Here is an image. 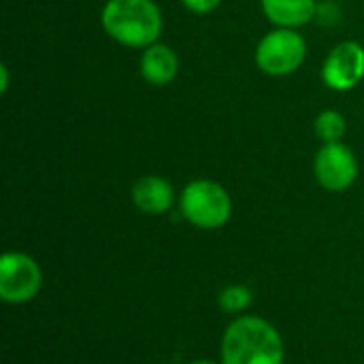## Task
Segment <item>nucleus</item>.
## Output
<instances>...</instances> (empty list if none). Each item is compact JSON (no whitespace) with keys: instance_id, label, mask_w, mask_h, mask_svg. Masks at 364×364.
I'll return each mask as SVG.
<instances>
[{"instance_id":"1","label":"nucleus","mask_w":364,"mask_h":364,"mask_svg":"<svg viewBox=\"0 0 364 364\" xmlns=\"http://www.w3.org/2000/svg\"><path fill=\"white\" fill-rule=\"evenodd\" d=\"M222 364H284L286 350L277 328L260 316H239L222 335Z\"/></svg>"},{"instance_id":"2","label":"nucleus","mask_w":364,"mask_h":364,"mask_svg":"<svg viewBox=\"0 0 364 364\" xmlns=\"http://www.w3.org/2000/svg\"><path fill=\"white\" fill-rule=\"evenodd\" d=\"M102 30L130 49H147L162 34V11L154 0H107L100 13Z\"/></svg>"},{"instance_id":"3","label":"nucleus","mask_w":364,"mask_h":364,"mask_svg":"<svg viewBox=\"0 0 364 364\" xmlns=\"http://www.w3.org/2000/svg\"><path fill=\"white\" fill-rule=\"evenodd\" d=\"M181 215L200 230H218L232 215V198L228 190L213 179L190 181L179 196Z\"/></svg>"},{"instance_id":"4","label":"nucleus","mask_w":364,"mask_h":364,"mask_svg":"<svg viewBox=\"0 0 364 364\" xmlns=\"http://www.w3.org/2000/svg\"><path fill=\"white\" fill-rule=\"evenodd\" d=\"M307 58V41L294 28H273L256 47V66L269 77L296 73Z\"/></svg>"},{"instance_id":"5","label":"nucleus","mask_w":364,"mask_h":364,"mask_svg":"<svg viewBox=\"0 0 364 364\" xmlns=\"http://www.w3.org/2000/svg\"><path fill=\"white\" fill-rule=\"evenodd\" d=\"M43 286L38 262L21 252H6L0 258V299L6 305H23L36 299Z\"/></svg>"},{"instance_id":"6","label":"nucleus","mask_w":364,"mask_h":364,"mask_svg":"<svg viewBox=\"0 0 364 364\" xmlns=\"http://www.w3.org/2000/svg\"><path fill=\"white\" fill-rule=\"evenodd\" d=\"M318 183L328 192H346L358 179V158L350 145L326 143L318 149L314 160Z\"/></svg>"},{"instance_id":"7","label":"nucleus","mask_w":364,"mask_h":364,"mask_svg":"<svg viewBox=\"0 0 364 364\" xmlns=\"http://www.w3.org/2000/svg\"><path fill=\"white\" fill-rule=\"evenodd\" d=\"M322 81L335 92H350L364 79V47L358 41H341L322 64Z\"/></svg>"},{"instance_id":"8","label":"nucleus","mask_w":364,"mask_h":364,"mask_svg":"<svg viewBox=\"0 0 364 364\" xmlns=\"http://www.w3.org/2000/svg\"><path fill=\"white\" fill-rule=\"evenodd\" d=\"M132 203L139 211L147 215H162L171 211L175 203L173 183L160 175H145L132 186Z\"/></svg>"},{"instance_id":"9","label":"nucleus","mask_w":364,"mask_h":364,"mask_svg":"<svg viewBox=\"0 0 364 364\" xmlns=\"http://www.w3.org/2000/svg\"><path fill=\"white\" fill-rule=\"evenodd\" d=\"M179 73V58L173 47L164 43H154L143 49L141 55V75L149 85L162 87L168 85Z\"/></svg>"},{"instance_id":"10","label":"nucleus","mask_w":364,"mask_h":364,"mask_svg":"<svg viewBox=\"0 0 364 364\" xmlns=\"http://www.w3.org/2000/svg\"><path fill=\"white\" fill-rule=\"evenodd\" d=\"M264 17L275 28H303L316 19L318 0H260Z\"/></svg>"},{"instance_id":"11","label":"nucleus","mask_w":364,"mask_h":364,"mask_svg":"<svg viewBox=\"0 0 364 364\" xmlns=\"http://www.w3.org/2000/svg\"><path fill=\"white\" fill-rule=\"evenodd\" d=\"M314 130L316 136L322 141V145L326 143H341L348 130V122L346 115L341 111L335 109H326L322 113H318L316 122H314Z\"/></svg>"},{"instance_id":"12","label":"nucleus","mask_w":364,"mask_h":364,"mask_svg":"<svg viewBox=\"0 0 364 364\" xmlns=\"http://www.w3.org/2000/svg\"><path fill=\"white\" fill-rule=\"evenodd\" d=\"M252 299H254V294H252V290H250L247 286H243V284H232V286H226V288L220 292L218 305H220L222 311L237 316V314H243V311L252 305Z\"/></svg>"},{"instance_id":"13","label":"nucleus","mask_w":364,"mask_h":364,"mask_svg":"<svg viewBox=\"0 0 364 364\" xmlns=\"http://www.w3.org/2000/svg\"><path fill=\"white\" fill-rule=\"evenodd\" d=\"M181 4L190 11V13H196V15H207V13H213L222 0H181Z\"/></svg>"},{"instance_id":"14","label":"nucleus","mask_w":364,"mask_h":364,"mask_svg":"<svg viewBox=\"0 0 364 364\" xmlns=\"http://www.w3.org/2000/svg\"><path fill=\"white\" fill-rule=\"evenodd\" d=\"M0 75H2V81H0V92L4 94V92H6V87H9V68H6V64H2V66H0Z\"/></svg>"},{"instance_id":"15","label":"nucleus","mask_w":364,"mask_h":364,"mask_svg":"<svg viewBox=\"0 0 364 364\" xmlns=\"http://www.w3.org/2000/svg\"><path fill=\"white\" fill-rule=\"evenodd\" d=\"M190 364H218V363H213V360H194V363H190Z\"/></svg>"},{"instance_id":"16","label":"nucleus","mask_w":364,"mask_h":364,"mask_svg":"<svg viewBox=\"0 0 364 364\" xmlns=\"http://www.w3.org/2000/svg\"><path fill=\"white\" fill-rule=\"evenodd\" d=\"M335 2H341V0H335Z\"/></svg>"}]
</instances>
